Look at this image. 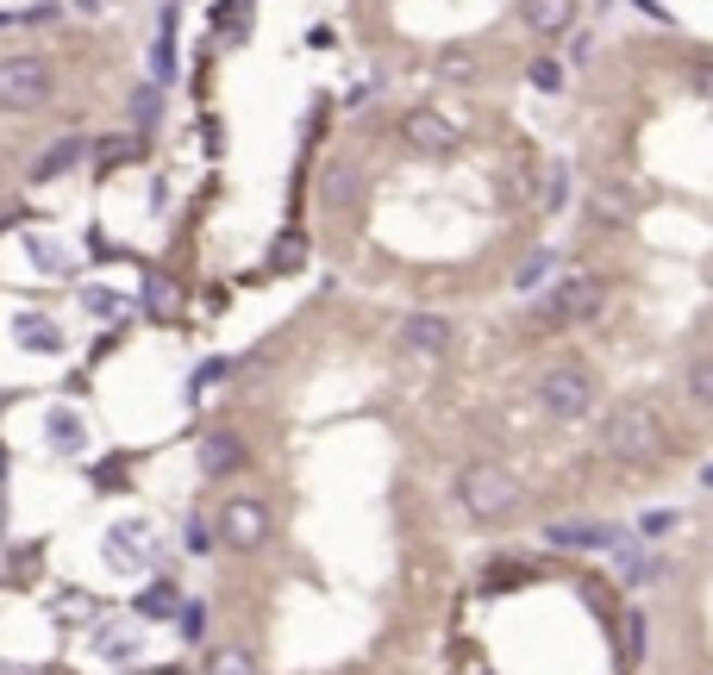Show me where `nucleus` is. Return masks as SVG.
<instances>
[{
	"mask_svg": "<svg viewBox=\"0 0 713 675\" xmlns=\"http://www.w3.org/2000/svg\"><path fill=\"white\" fill-rule=\"evenodd\" d=\"M13 345L32 350V357H63V325L51 313H20L13 320Z\"/></svg>",
	"mask_w": 713,
	"mask_h": 675,
	"instance_id": "f8f14e48",
	"label": "nucleus"
},
{
	"mask_svg": "<svg viewBox=\"0 0 713 675\" xmlns=\"http://www.w3.org/2000/svg\"><path fill=\"white\" fill-rule=\"evenodd\" d=\"M151 550H157V532H151V520H120L113 532H107V570H120V575H138L145 563H151Z\"/></svg>",
	"mask_w": 713,
	"mask_h": 675,
	"instance_id": "6e6552de",
	"label": "nucleus"
},
{
	"mask_svg": "<svg viewBox=\"0 0 713 675\" xmlns=\"http://www.w3.org/2000/svg\"><path fill=\"white\" fill-rule=\"evenodd\" d=\"M76 7H82V13H101L107 0H76Z\"/></svg>",
	"mask_w": 713,
	"mask_h": 675,
	"instance_id": "c9c22d12",
	"label": "nucleus"
},
{
	"mask_svg": "<svg viewBox=\"0 0 713 675\" xmlns=\"http://www.w3.org/2000/svg\"><path fill=\"white\" fill-rule=\"evenodd\" d=\"M82 307H88L95 320H113V313H120V300H113V295H101V288H82Z\"/></svg>",
	"mask_w": 713,
	"mask_h": 675,
	"instance_id": "2f4dec72",
	"label": "nucleus"
},
{
	"mask_svg": "<svg viewBox=\"0 0 713 675\" xmlns=\"http://www.w3.org/2000/svg\"><path fill=\"white\" fill-rule=\"evenodd\" d=\"M95 650H101L107 663H132V657H138V638H132V632H120V625H107V632H95Z\"/></svg>",
	"mask_w": 713,
	"mask_h": 675,
	"instance_id": "b1692460",
	"label": "nucleus"
},
{
	"mask_svg": "<svg viewBox=\"0 0 713 675\" xmlns=\"http://www.w3.org/2000/svg\"><path fill=\"white\" fill-rule=\"evenodd\" d=\"M676 513H670V507H658V513H645V525H638V532H645V538H663V532H676Z\"/></svg>",
	"mask_w": 713,
	"mask_h": 675,
	"instance_id": "473e14b6",
	"label": "nucleus"
},
{
	"mask_svg": "<svg viewBox=\"0 0 713 675\" xmlns=\"http://www.w3.org/2000/svg\"><path fill=\"white\" fill-rule=\"evenodd\" d=\"M57 75L45 57H0V113H38L51 107Z\"/></svg>",
	"mask_w": 713,
	"mask_h": 675,
	"instance_id": "39448f33",
	"label": "nucleus"
},
{
	"mask_svg": "<svg viewBox=\"0 0 713 675\" xmlns=\"http://www.w3.org/2000/svg\"><path fill=\"white\" fill-rule=\"evenodd\" d=\"M213 545H220V532H213V520H201V513H188V520H182V550H188V557H207Z\"/></svg>",
	"mask_w": 713,
	"mask_h": 675,
	"instance_id": "393cba45",
	"label": "nucleus"
},
{
	"mask_svg": "<svg viewBox=\"0 0 713 675\" xmlns=\"http://www.w3.org/2000/svg\"><path fill=\"white\" fill-rule=\"evenodd\" d=\"M45 425H51V450H57V457H76V450L88 445V432H82V420H76V413H63V407H57V413H51Z\"/></svg>",
	"mask_w": 713,
	"mask_h": 675,
	"instance_id": "a211bd4d",
	"label": "nucleus"
},
{
	"mask_svg": "<svg viewBox=\"0 0 713 675\" xmlns=\"http://www.w3.org/2000/svg\"><path fill=\"white\" fill-rule=\"evenodd\" d=\"M438 75H445V82H476V57H470L463 45L438 50Z\"/></svg>",
	"mask_w": 713,
	"mask_h": 675,
	"instance_id": "a878e982",
	"label": "nucleus"
},
{
	"mask_svg": "<svg viewBox=\"0 0 713 675\" xmlns=\"http://www.w3.org/2000/svg\"><path fill=\"white\" fill-rule=\"evenodd\" d=\"M701 488H713V463H708V470H701Z\"/></svg>",
	"mask_w": 713,
	"mask_h": 675,
	"instance_id": "e433bc0d",
	"label": "nucleus"
},
{
	"mask_svg": "<svg viewBox=\"0 0 713 675\" xmlns=\"http://www.w3.org/2000/svg\"><path fill=\"white\" fill-rule=\"evenodd\" d=\"M251 20H257V7H251V0H226V7L213 13V25L226 32V45H245V38H251Z\"/></svg>",
	"mask_w": 713,
	"mask_h": 675,
	"instance_id": "f3484780",
	"label": "nucleus"
},
{
	"mask_svg": "<svg viewBox=\"0 0 713 675\" xmlns=\"http://www.w3.org/2000/svg\"><path fill=\"white\" fill-rule=\"evenodd\" d=\"M126 107H132V120L145 125V132H157V120H163V82H138Z\"/></svg>",
	"mask_w": 713,
	"mask_h": 675,
	"instance_id": "aec40b11",
	"label": "nucleus"
},
{
	"mask_svg": "<svg viewBox=\"0 0 713 675\" xmlns=\"http://www.w3.org/2000/svg\"><path fill=\"white\" fill-rule=\"evenodd\" d=\"M451 338H458V332H451L445 313H408V320H401V345H408L413 357H445Z\"/></svg>",
	"mask_w": 713,
	"mask_h": 675,
	"instance_id": "9b49d317",
	"label": "nucleus"
},
{
	"mask_svg": "<svg viewBox=\"0 0 713 675\" xmlns=\"http://www.w3.org/2000/svg\"><path fill=\"white\" fill-rule=\"evenodd\" d=\"M220 375H232V363H226V357H207L201 370L188 375V395H207V388H213V382H220Z\"/></svg>",
	"mask_w": 713,
	"mask_h": 675,
	"instance_id": "c756f323",
	"label": "nucleus"
},
{
	"mask_svg": "<svg viewBox=\"0 0 713 675\" xmlns=\"http://www.w3.org/2000/svg\"><path fill=\"white\" fill-rule=\"evenodd\" d=\"M213 532H220V545H232V550H263L270 532H276V520H270V507L257 495H232L226 507H220Z\"/></svg>",
	"mask_w": 713,
	"mask_h": 675,
	"instance_id": "423d86ee",
	"label": "nucleus"
},
{
	"mask_svg": "<svg viewBox=\"0 0 713 675\" xmlns=\"http://www.w3.org/2000/svg\"><path fill=\"white\" fill-rule=\"evenodd\" d=\"M520 500H526V488H520V475H513L508 463H488V457H476V463H463V470H458V507H463L476 525L513 520V513H520Z\"/></svg>",
	"mask_w": 713,
	"mask_h": 675,
	"instance_id": "f03ea898",
	"label": "nucleus"
},
{
	"mask_svg": "<svg viewBox=\"0 0 713 675\" xmlns=\"http://www.w3.org/2000/svg\"><path fill=\"white\" fill-rule=\"evenodd\" d=\"M601 307H608V275L595 270H576V275H558L551 282V295L538 300V325H588L601 320Z\"/></svg>",
	"mask_w": 713,
	"mask_h": 675,
	"instance_id": "7ed1b4c3",
	"label": "nucleus"
},
{
	"mask_svg": "<svg viewBox=\"0 0 713 675\" xmlns=\"http://www.w3.org/2000/svg\"><path fill=\"white\" fill-rule=\"evenodd\" d=\"M245 463H251V445L238 438V432H207L201 445H195V470L207 475V482H232V475H245Z\"/></svg>",
	"mask_w": 713,
	"mask_h": 675,
	"instance_id": "0eeeda50",
	"label": "nucleus"
},
{
	"mask_svg": "<svg viewBox=\"0 0 713 675\" xmlns=\"http://www.w3.org/2000/svg\"><path fill=\"white\" fill-rule=\"evenodd\" d=\"M401 138H408L420 157H451V150H458V125L445 120L438 107H408V113H401Z\"/></svg>",
	"mask_w": 713,
	"mask_h": 675,
	"instance_id": "1a4fd4ad",
	"label": "nucleus"
},
{
	"mask_svg": "<svg viewBox=\"0 0 713 675\" xmlns=\"http://www.w3.org/2000/svg\"><path fill=\"white\" fill-rule=\"evenodd\" d=\"M533 395H538V407H545L551 420L576 425V420H588V413H595L601 382H595V370H588V363H551V370L538 375Z\"/></svg>",
	"mask_w": 713,
	"mask_h": 675,
	"instance_id": "20e7f679",
	"label": "nucleus"
},
{
	"mask_svg": "<svg viewBox=\"0 0 713 675\" xmlns=\"http://www.w3.org/2000/svg\"><path fill=\"white\" fill-rule=\"evenodd\" d=\"M601 450H608L620 470H651L670 450V432H663V413L651 400H620L601 420Z\"/></svg>",
	"mask_w": 713,
	"mask_h": 675,
	"instance_id": "f257e3e1",
	"label": "nucleus"
},
{
	"mask_svg": "<svg viewBox=\"0 0 713 675\" xmlns=\"http://www.w3.org/2000/svg\"><path fill=\"white\" fill-rule=\"evenodd\" d=\"M276 270H288V263H301V232H282V245H276V257H270Z\"/></svg>",
	"mask_w": 713,
	"mask_h": 675,
	"instance_id": "72a5a7b5",
	"label": "nucleus"
},
{
	"mask_svg": "<svg viewBox=\"0 0 713 675\" xmlns=\"http://www.w3.org/2000/svg\"><path fill=\"white\" fill-rule=\"evenodd\" d=\"M683 395L695 400V407H713V350H701L683 370Z\"/></svg>",
	"mask_w": 713,
	"mask_h": 675,
	"instance_id": "6ab92c4d",
	"label": "nucleus"
},
{
	"mask_svg": "<svg viewBox=\"0 0 713 675\" xmlns=\"http://www.w3.org/2000/svg\"><path fill=\"white\" fill-rule=\"evenodd\" d=\"M151 70H157V82H170V75H176V7H163V38H157Z\"/></svg>",
	"mask_w": 713,
	"mask_h": 675,
	"instance_id": "5701e85b",
	"label": "nucleus"
},
{
	"mask_svg": "<svg viewBox=\"0 0 713 675\" xmlns=\"http://www.w3.org/2000/svg\"><path fill=\"white\" fill-rule=\"evenodd\" d=\"M695 95L713 100V63H701V70H695Z\"/></svg>",
	"mask_w": 713,
	"mask_h": 675,
	"instance_id": "f704fd0d",
	"label": "nucleus"
},
{
	"mask_svg": "<svg viewBox=\"0 0 713 675\" xmlns=\"http://www.w3.org/2000/svg\"><path fill=\"white\" fill-rule=\"evenodd\" d=\"M526 82H533L538 95H563V63L558 57H538L533 70H526Z\"/></svg>",
	"mask_w": 713,
	"mask_h": 675,
	"instance_id": "bb28decb",
	"label": "nucleus"
},
{
	"mask_svg": "<svg viewBox=\"0 0 713 675\" xmlns=\"http://www.w3.org/2000/svg\"><path fill=\"white\" fill-rule=\"evenodd\" d=\"M551 270H558V250H533V257L513 270V288H520V295H538V282H545Z\"/></svg>",
	"mask_w": 713,
	"mask_h": 675,
	"instance_id": "4be33fe9",
	"label": "nucleus"
},
{
	"mask_svg": "<svg viewBox=\"0 0 713 675\" xmlns=\"http://www.w3.org/2000/svg\"><path fill=\"white\" fill-rule=\"evenodd\" d=\"M588 213L601 225H633L638 200H633V188H620V182H595V188H588Z\"/></svg>",
	"mask_w": 713,
	"mask_h": 675,
	"instance_id": "2eb2a0df",
	"label": "nucleus"
},
{
	"mask_svg": "<svg viewBox=\"0 0 713 675\" xmlns=\"http://www.w3.org/2000/svg\"><path fill=\"white\" fill-rule=\"evenodd\" d=\"M545 545H558V550H613V545H626V532H620V525H601V520H551L545 525Z\"/></svg>",
	"mask_w": 713,
	"mask_h": 675,
	"instance_id": "9d476101",
	"label": "nucleus"
},
{
	"mask_svg": "<svg viewBox=\"0 0 713 675\" xmlns=\"http://www.w3.org/2000/svg\"><path fill=\"white\" fill-rule=\"evenodd\" d=\"M138 613H145V620H176V613H182V595L170 588V582H151V588L138 595Z\"/></svg>",
	"mask_w": 713,
	"mask_h": 675,
	"instance_id": "412c9836",
	"label": "nucleus"
},
{
	"mask_svg": "<svg viewBox=\"0 0 713 675\" xmlns=\"http://www.w3.org/2000/svg\"><path fill=\"white\" fill-rule=\"evenodd\" d=\"M176 625H182V645H201V638H207V607H201V600H182Z\"/></svg>",
	"mask_w": 713,
	"mask_h": 675,
	"instance_id": "cd10ccee",
	"label": "nucleus"
},
{
	"mask_svg": "<svg viewBox=\"0 0 713 675\" xmlns=\"http://www.w3.org/2000/svg\"><path fill=\"white\" fill-rule=\"evenodd\" d=\"M520 20H526V32H538V38H558V32L576 25V0H520Z\"/></svg>",
	"mask_w": 713,
	"mask_h": 675,
	"instance_id": "4468645a",
	"label": "nucleus"
},
{
	"mask_svg": "<svg viewBox=\"0 0 713 675\" xmlns=\"http://www.w3.org/2000/svg\"><path fill=\"white\" fill-rule=\"evenodd\" d=\"M563 188H570V170L551 163V175H545V213H558V207H563Z\"/></svg>",
	"mask_w": 713,
	"mask_h": 675,
	"instance_id": "7c9ffc66",
	"label": "nucleus"
},
{
	"mask_svg": "<svg viewBox=\"0 0 713 675\" xmlns=\"http://www.w3.org/2000/svg\"><path fill=\"white\" fill-rule=\"evenodd\" d=\"M82 157H88V138H82V132H70V138H57V145L45 150L38 163H32V188H45V182H57V175H70V170L82 163Z\"/></svg>",
	"mask_w": 713,
	"mask_h": 675,
	"instance_id": "ddd939ff",
	"label": "nucleus"
},
{
	"mask_svg": "<svg viewBox=\"0 0 713 675\" xmlns=\"http://www.w3.org/2000/svg\"><path fill=\"white\" fill-rule=\"evenodd\" d=\"M207 675H263V670H257V657L245 645H220L207 650Z\"/></svg>",
	"mask_w": 713,
	"mask_h": 675,
	"instance_id": "dca6fc26",
	"label": "nucleus"
},
{
	"mask_svg": "<svg viewBox=\"0 0 713 675\" xmlns=\"http://www.w3.org/2000/svg\"><path fill=\"white\" fill-rule=\"evenodd\" d=\"M26 250H32V263H38V270H51V275L70 270V250H57L51 238H26Z\"/></svg>",
	"mask_w": 713,
	"mask_h": 675,
	"instance_id": "c85d7f7f",
	"label": "nucleus"
}]
</instances>
